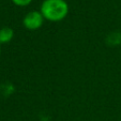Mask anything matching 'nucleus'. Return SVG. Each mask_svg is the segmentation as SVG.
<instances>
[{
	"label": "nucleus",
	"mask_w": 121,
	"mask_h": 121,
	"mask_svg": "<svg viewBox=\"0 0 121 121\" xmlns=\"http://www.w3.org/2000/svg\"><path fill=\"white\" fill-rule=\"evenodd\" d=\"M44 19L48 22H61L69 14V4L65 0H44L40 8Z\"/></svg>",
	"instance_id": "obj_1"
},
{
	"label": "nucleus",
	"mask_w": 121,
	"mask_h": 121,
	"mask_svg": "<svg viewBox=\"0 0 121 121\" xmlns=\"http://www.w3.org/2000/svg\"><path fill=\"white\" fill-rule=\"evenodd\" d=\"M44 17L40 11H30L23 18V26L28 30H38L43 26Z\"/></svg>",
	"instance_id": "obj_2"
},
{
	"label": "nucleus",
	"mask_w": 121,
	"mask_h": 121,
	"mask_svg": "<svg viewBox=\"0 0 121 121\" xmlns=\"http://www.w3.org/2000/svg\"><path fill=\"white\" fill-rule=\"evenodd\" d=\"M14 30L10 27H3L0 29V44H8L13 40Z\"/></svg>",
	"instance_id": "obj_3"
},
{
	"label": "nucleus",
	"mask_w": 121,
	"mask_h": 121,
	"mask_svg": "<svg viewBox=\"0 0 121 121\" xmlns=\"http://www.w3.org/2000/svg\"><path fill=\"white\" fill-rule=\"evenodd\" d=\"M11 1L17 7H27L32 2V0H11Z\"/></svg>",
	"instance_id": "obj_4"
},
{
	"label": "nucleus",
	"mask_w": 121,
	"mask_h": 121,
	"mask_svg": "<svg viewBox=\"0 0 121 121\" xmlns=\"http://www.w3.org/2000/svg\"><path fill=\"white\" fill-rule=\"evenodd\" d=\"M0 56H1V44H0Z\"/></svg>",
	"instance_id": "obj_5"
}]
</instances>
